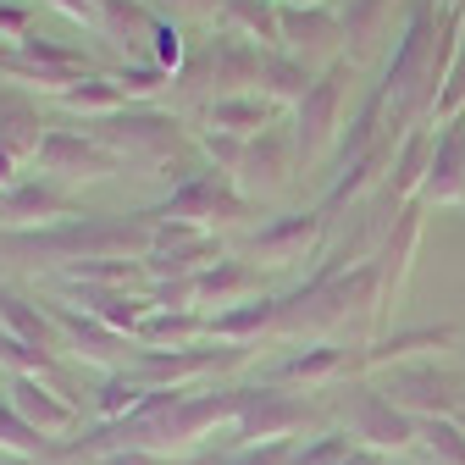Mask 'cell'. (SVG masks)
<instances>
[{"label":"cell","mask_w":465,"mask_h":465,"mask_svg":"<svg viewBox=\"0 0 465 465\" xmlns=\"http://www.w3.org/2000/svg\"><path fill=\"white\" fill-rule=\"evenodd\" d=\"M155 250V216L150 211H84L55 227H0V261H23L45 272H73L84 261H144Z\"/></svg>","instance_id":"cell-1"},{"label":"cell","mask_w":465,"mask_h":465,"mask_svg":"<svg viewBox=\"0 0 465 465\" xmlns=\"http://www.w3.org/2000/svg\"><path fill=\"white\" fill-rule=\"evenodd\" d=\"M261 62H266L261 45H250V39H239V34L216 28L211 39H200V45L189 50V62L178 67L172 89L194 94L200 105L232 100V94H261Z\"/></svg>","instance_id":"cell-2"},{"label":"cell","mask_w":465,"mask_h":465,"mask_svg":"<svg viewBox=\"0 0 465 465\" xmlns=\"http://www.w3.org/2000/svg\"><path fill=\"white\" fill-rule=\"evenodd\" d=\"M89 139H100L123 166H172V155L183 150V123L161 105H123L111 116H94V123H84Z\"/></svg>","instance_id":"cell-3"},{"label":"cell","mask_w":465,"mask_h":465,"mask_svg":"<svg viewBox=\"0 0 465 465\" xmlns=\"http://www.w3.org/2000/svg\"><path fill=\"white\" fill-rule=\"evenodd\" d=\"M250 361V349H232V343H194V349H139L128 377L144 393H194L200 382L222 377V371H239Z\"/></svg>","instance_id":"cell-4"},{"label":"cell","mask_w":465,"mask_h":465,"mask_svg":"<svg viewBox=\"0 0 465 465\" xmlns=\"http://www.w3.org/2000/svg\"><path fill=\"white\" fill-rule=\"evenodd\" d=\"M316 421L311 399L288 393L277 382H255L239 388V416H232V449H255V443H300L294 432H305Z\"/></svg>","instance_id":"cell-5"},{"label":"cell","mask_w":465,"mask_h":465,"mask_svg":"<svg viewBox=\"0 0 465 465\" xmlns=\"http://www.w3.org/2000/svg\"><path fill=\"white\" fill-rule=\"evenodd\" d=\"M338 411H343V432L361 449H371V454H393L399 460L404 449L421 443V421L404 416L399 404L382 388H371V382H349L343 399H338Z\"/></svg>","instance_id":"cell-6"},{"label":"cell","mask_w":465,"mask_h":465,"mask_svg":"<svg viewBox=\"0 0 465 465\" xmlns=\"http://www.w3.org/2000/svg\"><path fill=\"white\" fill-rule=\"evenodd\" d=\"M255 205L232 189V178H222L216 166H194L183 183H172V194L161 205H150L155 222H189V227H232V222H244Z\"/></svg>","instance_id":"cell-7"},{"label":"cell","mask_w":465,"mask_h":465,"mask_svg":"<svg viewBox=\"0 0 465 465\" xmlns=\"http://www.w3.org/2000/svg\"><path fill=\"white\" fill-rule=\"evenodd\" d=\"M349 100H355V62H343L316 73L305 105L294 111V144H300V161H316L322 150H332L349 128Z\"/></svg>","instance_id":"cell-8"},{"label":"cell","mask_w":465,"mask_h":465,"mask_svg":"<svg viewBox=\"0 0 465 465\" xmlns=\"http://www.w3.org/2000/svg\"><path fill=\"white\" fill-rule=\"evenodd\" d=\"M34 178H50L62 189H78V183H105L123 172V161H116L100 139H89L84 128H50L39 155H34Z\"/></svg>","instance_id":"cell-9"},{"label":"cell","mask_w":465,"mask_h":465,"mask_svg":"<svg viewBox=\"0 0 465 465\" xmlns=\"http://www.w3.org/2000/svg\"><path fill=\"white\" fill-rule=\"evenodd\" d=\"M327 227H332V222H327L316 205L288 211V216H272V222L255 232V239H250L244 261H250L255 272H288V266H300V261H311V255L322 250Z\"/></svg>","instance_id":"cell-10"},{"label":"cell","mask_w":465,"mask_h":465,"mask_svg":"<svg viewBox=\"0 0 465 465\" xmlns=\"http://www.w3.org/2000/svg\"><path fill=\"white\" fill-rule=\"evenodd\" d=\"M294 172H300V144H294V128H266L244 144V166H239V178H232V189H239L250 205L282 194L288 183H294Z\"/></svg>","instance_id":"cell-11"},{"label":"cell","mask_w":465,"mask_h":465,"mask_svg":"<svg viewBox=\"0 0 465 465\" xmlns=\"http://www.w3.org/2000/svg\"><path fill=\"white\" fill-rule=\"evenodd\" d=\"M45 311H50V322H55V327H62V338H67V349H73L78 361L100 366L105 377L134 366V355H139V343H134V338H123V332H111L105 322L84 316V311H78V305H67L62 294H50V300H45Z\"/></svg>","instance_id":"cell-12"},{"label":"cell","mask_w":465,"mask_h":465,"mask_svg":"<svg viewBox=\"0 0 465 465\" xmlns=\"http://www.w3.org/2000/svg\"><path fill=\"white\" fill-rule=\"evenodd\" d=\"M282 50L294 62H305L311 73L338 67L343 50H349L338 6H282Z\"/></svg>","instance_id":"cell-13"},{"label":"cell","mask_w":465,"mask_h":465,"mask_svg":"<svg viewBox=\"0 0 465 465\" xmlns=\"http://www.w3.org/2000/svg\"><path fill=\"white\" fill-rule=\"evenodd\" d=\"M216 261H222L216 232L189 227V222H155V250L144 255V277L155 288V282H172V277H194V272H205Z\"/></svg>","instance_id":"cell-14"},{"label":"cell","mask_w":465,"mask_h":465,"mask_svg":"<svg viewBox=\"0 0 465 465\" xmlns=\"http://www.w3.org/2000/svg\"><path fill=\"white\" fill-rule=\"evenodd\" d=\"M45 134H50V123L39 116V105H34L23 89L0 84V189L17 183L23 166H34Z\"/></svg>","instance_id":"cell-15"},{"label":"cell","mask_w":465,"mask_h":465,"mask_svg":"<svg viewBox=\"0 0 465 465\" xmlns=\"http://www.w3.org/2000/svg\"><path fill=\"white\" fill-rule=\"evenodd\" d=\"M73 216H84L78 194L62 189V183H50V178H34V172L0 189V227H12V232H23V227H55V222H73Z\"/></svg>","instance_id":"cell-16"},{"label":"cell","mask_w":465,"mask_h":465,"mask_svg":"<svg viewBox=\"0 0 465 465\" xmlns=\"http://www.w3.org/2000/svg\"><path fill=\"white\" fill-rule=\"evenodd\" d=\"M0 399H6L12 411H17V416H23L39 438H50V443L84 427V411H78V404H73L62 388H55L50 377H12Z\"/></svg>","instance_id":"cell-17"},{"label":"cell","mask_w":465,"mask_h":465,"mask_svg":"<svg viewBox=\"0 0 465 465\" xmlns=\"http://www.w3.org/2000/svg\"><path fill=\"white\" fill-rule=\"evenodd\" d=\"M382 393L399 404L404 416L416 421H438V416H454L460 411V393H454V377L427 366V361H411V366H393V377L382 382Z\"/></svg>","instance_id":"cell-18"},{"label":"cell","mask_w":465,"mask_h":465,"mask_svg":"<svg viewBox=\"0 0 465 465\" xmlns=\"http://www.w3.org/2000/svg\"><path fill=\"white\" fill-rule=\"evenodd\" d=\"M55 294H62L67 305H78L84 316L105 322L111 332H123V338H139L144 316L155 311L150 294H128V288H94V282H55Z\"/></svg>","instance_id":"cell-19"},{"label":"cell","mask_w":465,"mask_h":465,"mask_svg":"<svg viewBox=\"0 0 465 465\" xmlns=\"http://www.w3.org/2000/svg\"><path fill=\"white\" fill-rule=\"evenodd\" d=\"M432 34H438V6H432V0H421V6L411 12V23L399 28V45L388 55V67H382V84H377V89H388L393 105L411 94V84H416V73L427 62V50H432Z\"/></svg>","instance_id":"cell-20"},{"label":"cell","mask_w":465,"mask_h":465,"mask_svg":"<svg viewBox=\"0 0 465 465\" xmlns=\"http://www.w3.org/2000/svg\"><path fill=\"white\" fill-rule=\"evenodd\" d=\"M355 371H361L355 349H343V343H305L288 361H277V371L266 382H277V388H327V382H343Z\"/></svg>","instance_id":"cell-21"},{"label":"cell","mask_w":465,"mask_h":465,"mask_svg":"<svg viewBox=\"0 0 465 465\" xmlns=\"http://www.w3.org/2000/svg\"><path fill=\"white\" fill-rule=\"evenodd\" d=\"M244 300H261V272L250 261H232L222 255L216 266L194 272V311L200 316H216V311H232Z\"/></svg>","instance_id":"cell-22"},{"label":"cell","mask_w":465,"mask_h":465,"mask_svg":"<svg viewBox=\"0 0 465 465\" xmlns=\"http://www.w3.org/2000/svg\"><path fill=\"white\" fill-rule=\"evenodd\" d=\"M460 205L465 200V116L443 123L432 166H427V183H421V205Z\"/></svg>","instance_id":"cell-23"},{"label":"cell","mask_w":465,"mask_h":465,"mask_svg":"<svg viewBox=\"0 0 465 465\" xmlns=\"http://www.w3.org/2000/svg\"><path fill=\"white\" fill-rule=\"evenodd\" d=\"M338 17H343V39H349V62H366V55H377L393 39L399 0H343Z\"/></svg>","instance_id":"cell-24"},{"label":"cell","mask_w":465,"mask_h":465,"mask_svg":"<svg viewBox=\"0 0 465 465\" xmlns=\"http://www.w3.org/2000/svg\"><path fill=\"white\" fill-rule=\"evenodd\" d=\"M0 327H6L12 338H23V343H34V349H50V355H62V349H67V338H62V327L50 322L45 300L17 294L12 282H0Z\"/></svg>","instance_id":"cell-25"},{"label":"cell","mask_w":465,"mask_h":465,"mask_svg":"<svg viewBox=\"0 0 465 465\" xmlns=\"http://www.w3.org/2000/svg\"><path fill=\"white\" fill-rule=\"evenodd\" d=\"M416 244H421V200H411L399 216H393V227H388V239H382V250L371 255L377 261V272H382V305L404 288V272H411V255H416Z\"/></svg>","instance_id":"cell-26"},{"label":"cell","mask_w":465,"mask_h":465,"mask_svg":"<svg viewBox=\"0 0 465 465\" xmlns=\"http://www.w3.org/2000/svg\"><path fill=\"white\" fill-rule=\"evenodd\" d=\"M277 123V105L266 94H232V100H211L200 105V128L211 134H232V139H255Z\"/></svg>","instance_id":"cell-27"},{"label":"cell","mask_w":465,"mask_h":465,"mask_svg":"<svg viewBox=\"0 0 465 465\" xmlns=\"http://www.w3.org/2000/svg\"><path fill=\"white\" fill-rule=\"evenodd\" d=\"M222 28L261 50H282V0H222Z\"/></svg>","instance_id":"cell-28"},{"label":"cell","mask_w":465,"mask_h":465,"mask_svg":"<svg viewBox=\"0 0 465 465\" xmlns=\"http://www.w3.org/2000/svg\"><path fill=\"white\" fill-rule=\"evenodd\" d=\"M266 332H277V300H244L232 311H216L211 316V343H232V349H250L261 343Z\"/></svg>","instance_id":"cell-29"},{"label":"cell","mask_w":465,"mask_h":465,"mask_svg":"<svg viewBox=\"0 0 465 465\" xmlns=\"http://www.w3.org/2000/svg\"><path fill=\"white\" fill-rule=\"evenodd\" d=\"M211 338V316L200 311H150L144 327H139V349H194Z\"/></svg>","instance_id":"cell-30"},{"label":"cell","mask_w":465,"mask_h":465,"mask_svg":"<svg viewBox=\"0 0 465 465\" xmlns=\"http://www.w3.org/2000/svg\"><path fill=\"white\" fill-rule=\"evenodd\" d=\"M311 84H316V73L305 67V62H294L288 50H266V62H261V94L282 111V105H305V94H311Z\"/></svg>","instance_id":"cell-31"},{"label":"cell","mask_w":465,"mask_h":465,"mask_svg":"<svg viewBox=\"0 0 465 465\" xmlns=\"http://www.w3.org/2000/svg\"><path fill=\"white\" fill-rule=\"evenodd\" d=\"M454 343V327H416V332H393L371 349H361V371H382V366H411V355L421 349H443Z\"/></svg>","instance_id":"cell-32"},{"label":"cell","mask_w":465,"mask_h":465,"mask_svg":"<svg viewBox=\"0 0 465 465\" xmlns=\"http://www.w3.org/2000/svg\"><path fill=\"white\" fill-rule=\"evenodd\" d=\"M155 23L161 17L144 0H100V28L94 34H105L116 45H144V39H155Z\"/></svg>","instance_id":"cell-33"},{"label":"cell","mask_w":465,"mask_h":465,"mask_svg":"<svg viewBox=\"0 0 465 465\" xmlns=\"http://www.w3.org/2000/svg\"><path fill=\"white\" fill-rule=\"evenodd\" d=\"M62 105H67V111H84V123H94V116H111V111L134 105V100L111 84V73H89V78H78V84L62 94Z\"/></svg>","instance_id":"cell-34"},{"label":"cell","mask_w":465,"mask_h":465,"mask_svg":"<svg viewBox=\"0 0 465 465\" xmlns=\"http://www.w3.org/2000/svg\"><path fill=\"white\" fill-rule=\"evenodd\" d=\"M144 399H150V393H144V388H139L128 371H111V377L100 382V393H94V427H111V421L134 416Z\"/></svg>","instance_id":"cell-35"},{"label":"cell","mask_w":465,"mask_h":465,"mask_svg":"<svg viewBox=\"0 0 465 465\" xmlns=\"http://www.w3.org/2000/svg\"><path fill=\"white\" fill-rule=\"evenodd\" d=\"M0 454H12V460H45V454H55V443L50 438H39L6 399H0Z\"/></svg>","instance_id":"cell-36"},{"label":"cell","mask_w":465,"mask_h":465,"mask_svg":"<svg viewBox=\"0 0 465 465\" xmlns=\"http://www.w3.org/2000/svg\"><path fill=\"white\" fill-rule=\"evenodd\" d=\"M111 84L123 89L128 100H144V105H150L155 94H166V89H172V73H166V67H155V62H116V67H111Z\"/></svg>","instance_id":"cell-37"},{"label":"cell","mask_w":465,"mask_h":465,"mask_svg":"<svg viewBox=\"0 0 465 465\" xmlns=\"http://www.w3.org/2000/svg\"><path fill=\"white\" fill-rule=\"evenodd\" d=\"M0 366H6L12 377H55V355H50V349H34V343L12 338L6 327H0Z\"/></svg>","instance_id":"cell-38"},{"label":"cell","mask_w":465,"mask_h":465,"mask_svg":"<svg viewBox=\"0 0 465 465\" xmlns=\"http://www.w3.org/2000/svg\"><path fill=\"white\" fill-rule=\"evenodd\" d=\"M421 449L432 454V465H465V427L454 416L421 421Z\"/></svg>","instance_id":"cell-39"},{"label":"cell","mask_w":465,"mask_h":465,"mask_svg":"<svg viewBox=\"0 0 465 465\" xmlns=\"http://www.w3.org/2000/svg\"><path fill=\"white\" fill-rule=\"evenodd\" d=\"M355 449H361V443L349 438V432H322V438H311V443L300 438V443H294V465H343Z\"/></svg>","instance_id":"cell-40"},{"label":"cell","mask_w":465,"mask_h":465,"mask_svg":"<svg viewBox=\"0 0 465 465\" xmlns=\"http://www.w3.org/2000/svg\"><path fill=\"white\" fill-rule=\"evenodd\" d=\"M205 465H294V443H255V449H227V454H205Z\"/></svg>","instance_id":"cell-41"},{"label":"cell","mask_w":465,"mask_h":465,"mask_svg":"<svg viewBox=\"0 0 465 465\" xmlns=\"http://www.w3.org/2000/svg\"><path fill=\"white\" fill-rule=\"evenodd\" d=\"M454 116H465V45L454 55V67H449V84L438 94V111H432V123H454Z\"/></svg>","instance_id":"cell-42"},{"label":"cell","mask_w":465,"mask_h":465,"mask_svg":"<svg viewBox=\"0 0 465 465\" xmlns=\"http://www.w3.org/2000/svg\"><path fill=\"white\" fill-rule=\"evenodd\" d=\"M150 62L178 78V67L189 62V55H183V34H178V23H166V17L155 23V50H150Z\"/></svg>","instance_id":"cell-43"},{"label":"cell","mask_w":465,"mask_h":465,"mask_svg":"<svg viewBox=\"0 0 465 465\" xmlns=\"http://www.w3.org/2000/svg\"><path fill=\"white\" fill-rule=\"evenodd\" d=\"M34 34V0H0V39L23 45Z\"/></svg>","instance_id":"cell-44"},{"label":"cell","mask_w":465,"mask_h":465,"mask_svg":"<svg viewBox=\"0 0 465 465\" xmlns=\"http://www.w3.org/2000/svg\"><path fill=\"white\" fill-rule=\"evenodd\" d=\"M166 23H222V0H161Z\"/></svg>","instance_id":"cell-45"},{"label":"cell","mask_w":465,"mask_h":465,"mask_svg":"<svg viewBox=\"0 0 465 465\" xmlns=\"http://www.w3.org/2000/svg\"><path fill=\"white\" fill-rule=\"evenodd\" d=\"M100 465H205V460H166V454H144V449H116V454H100Z\"/></svg>","instance_id":"cell-46"},{"label":"cell","mask_w":465,"mask_h":465,"mask_svg":"<svg viewBox=\"0 0 465 465\" xmlns=\"http://www.w3.org/2000/svg\"><path fill=\"white\" fill-rule=\"evenodd\" d=\"M39 6H55L62 17H73L84 28H100V0H39Z\"/></svg>","instance_id":"cell-47"},{"label":"cell","mask_w":465,"mask_h":465,"mask_svg":"<svg viewBox=\"0 0 465 465\" xmlns=\"http://www.w3.org/2000/svg\"><path fill=\"white\" fill-rule=\"evenodd\" d=\"M343 465H404V460H393V454H371V449H355Z\"/></svg>","instance_id":"cell-48"},{"label":"cell","mask_w":465,"mask_h":465,"mask_svg":"<svg viewBox=\"0 0 465 465\" xmlns=\"http://www.w3.org/2000/svg\"><path fill=\"white\" fill-rule=\"evenodd\" d=\"M282 6H332V0H282Z\"/></svg>","instance_id":"cell-49"},{"label":"cell","mask_w":465,"mask_h":465,"mask_svg":"<svg viewBox=\"0 0 465 465\" xmlns=\"http://www.w3.org/2000/svg\"><path fill=\"white\" fill-rule=\"evenodd\" d=\"M454 421H460V427H465V399H460V411H454Z\"/></svg>","instance_id":"cell-50"},{"label":"cell","mask_w":465,"mask_h":465,"mask_svg":"<svg viewBox=\"0 0 465 465\" xmlns=\"http://www.w3.org/2000/svg\"><path fill=\"white\" fill-rule=\"evenodd\" d=\"M432 6H438V0H432ZM443 6H460V0H443Z\"/></svg>","instance_id":"cell-51"},{"label":"cell","mask_w":465,"mask_h":465,"mask_svg":"<svg viewBox=\"0 0 465 465\" xmlns=\"http://www.w3.org/2000/svg\"><path fill=\"white\" fill-rule=\"evenodd\" d=\"M332 6H343V0H332Z\"/></svg>","instance_id":"cell-52"},{"label":"cell","mask_w":465,"mask_h":465,"mask_svg":"<svg viewBox=\"0 0 465 465\" xmlns=\"http://www.w3.org/2000/svg\"><path fill=\"white\" fill-rule=\"evenodd\" d=\"M0 50H6V45H0Z\"/></svg>","instance_id":"cell-53"}]
</instances>
